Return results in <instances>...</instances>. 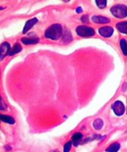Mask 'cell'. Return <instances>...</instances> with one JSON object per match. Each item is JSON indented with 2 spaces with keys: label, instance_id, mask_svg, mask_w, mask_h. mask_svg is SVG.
<instances>
[{
  "label": "cell",
  "instance_id": "7c38bea8",
  "mask_svg": "<svg viewBox=\"0 0 127 152\" xmlns=\"http://www.w3.org/2000/svg\"><path fill=\"white\" fill-rule=\"evenodd\" d=\"M120 144L117 142L113 143L106 150L107 152H117L120 149Z\"/></svg>",
  "mask_w": 127,
  "mask_h": 152
},
{
  "label": "cell",
  "instance_id": "5bb4252c",
  "mask_svg": "<svg viewBox=\"0 0 127 152\" xmlns=\"http://www.w3.org/2000/svg\"><path fill=\"white\" fill-rule=\"evenodd\" d=\"M22 50L21 46L19 43H16L10 51V56H13L15 54H17L18 53L20 52Z\"/></svg>",
  "mask_w": 127,
  "mask_h": 152
},
{
  "label": "cell",
  "instance_id": "8fae6325",
  "mask_svg": "<svg viewBox=\"0 0 127 152\" xmlns=\"http://www.w3.org/2000/svg\"><path fill=\"white\" fill-rule=\"evenodd\" d=\"M0 118L1 121L5 122L6 123L9 124H15V120L12 117L7 115H0Z\"/></svg>",
  "mask_w": 127,
  "mask_h": 152
},
{
  "label": "cell",
  "instance_id": "d6986e66",
  "mask_svg": "<svg viewBox=\"0 0 127 152\" xmlns=\"http://www.w3.org/2000/svg\"><path fill=\"white\" fill-rule=\"evenodd\" d=\"M72 142H66L64 147V152H69L72 147Z\"/></svg>",
  "mask_w": 127,
  "mask_h": 152
},
{
  "label": "cell",
  "instance_id": "30bf717a",
  "mask_svg": "<svg viewBox=\"0 0 127 152\" xmlns=\"http://www.w3.org/2000/svg\"><path fill=\"white\" fill-rule=\"evenodd\" d=\"M117 28L120 32L127 34V22H122L117 24Z\"/></svg>",
  "mask_w": 127,
  "mask_h": 152
},
{
  "label": "cell",
  "instance_id": "277c9868",
  "mask_svg": "<svg viewBox=\"0 0 127 152\" xmlns=\"http://www.w3.org/2000/svg\"><path fill=\"white\" fill-rule=\"evenodd\" d=\"M113 112L117 116H121L125 112L124 104L120 101L115 102L112 105Z\"/></svg>",
  "mask_w": 127,
  "mask_h": 152
},
{
  "label": "cell",
  "instance_id": "44dd1931",
  "mask_svg": "<svg viewBox=\"0 0 127 152\" xmlns=\"http://www.w3.org/2000/svg\"><path fill=\"white\" fill-rule=\"evenodd\" d=\"M81 20L83 22H87L88 21V17L87 15H83V17H81Z\"/></svg>",
  "mask_w": 127,
  "mask_h": 152
},
{
  "label": "cell",
  "instance_id": "603a6c76",
  "mask_svg": "<svg viewBox=\"0 0 127 152\" xmlns=\"http://www.w3.org/2000/svg\"><path fill=\"white\" fill-rule=\"evenodd\" d=\"M51 152H58V151H51Z\"/></svg>",
  "mask_w": 127,
  "mask_h": 152
},
{
  "label": "cell",
  "instance_id": "52a82bcc",
  "mask_svg": "<svg viewBox=\"0 0 127 152\" xmlns=\"http://www.w3.org/2000/svg\"><path fill=\"white\" fill-rule=\"evenodd\" d=\"M37 22L38 20L36 18H33L28 20L26 23V24L24 26V28L23 30V33H26L28 32L34 26V25L37 23Z\"/></svg>",
  "mask_w": 127,
  "mask_h": 152
},
{
  "label": "cell",
  "instance_id": "ac0fdd59",
  "mask_svg": "<svg viewBox=\"0 0 127 152\" xmlns=\"http://www.w3.org/2000/svg\"><path fill=\"white\" fill-rule=\"evenodd\" d=\"M106 1H96V3L98 7L100 9H103L106 7Z\"/></svg>",
  "mask_w": 127,
  "mask_h": 152
},
{
  "label": "cell",
  "instance_id": "8992f818",
  "mask_svg": "<svg viewBox=\"0 0 127 152\" xmlns=\"http://www.w3.org/2000/svg\"><path fill=\"white\" fill-rule=\"evenodd\" d=\"M113 31V28L110 26H103L98 30V32L100 35L105 38L110 37L112 35Z\"/></svg>",
  "mask_w": 127,
  "mask_h": 152
},
{
  "label": "cell",
  "instance_id": "6da1fadb",
  "mask_svg": "<svg viewBox=\"0 0 127 152\" xmlns=\"http://www.w3.org/2000/svg\"><path fill=\"white\" fill-rule=\"evenodd\" d=\"M62 27L59 24H54L49 26L45 32V36L48 39L53 40L59 39L62 35Z\"/></svg>",
  "mask_w": 127,
  "mask_h": 152
},
{
  "label": "cell",
  "instance_id": "3957f363",
  "mask_svg": "<svg viewBox=\"0 0 127 152\" xmlns=\"http://www.w3.org/2000/svg\"><path fill=\"white\" fill-rule=\"evenodd\" d=\"M76 32L79 36L81 37H90L95 34L93 28L84 26H78L76 29Z\"/></svg>",
  "mask_w": 127,
  "mask_h": 152
},
{
  "label": "cell",
  "instance_id": "2e32d148",
  "mask_svg": "<svg viewBox=\"0 0 127 152\" xmlns=\"http://www.w3.org/2000/svg\"><path fill=\"white\" fill-rule=\"evenodd\" d=\"M103 126V121L101 119H97L94 121L93 126L96 130H100Z\"/></svg>",
  "mask_w": 127,
  "mask_h": 152
},
{
  "label": "cell",
  "instance_id": "4fadbf2b",
  "mask_svg": "<svg viewBox=\"0 0 127 152\" xmlns=\"http://www.w3.org/2000/svg\"><path fill=\"white\" fill-rule=\"evenodd\" d=\"M62 38H62L63 42L65 43H68L70 42V41H71L73 37H72L71 33L70 32V31L68 30H66L64 32Z\"/></svg>",
  "mask_w": 127,
  "mask_h": 152
},
{
  "label": "cell",
  "instance_id": "e0dca14e",
  "mask_svg": "<svg viewBox=\"0 0 127 152\" xmlns=\"http://www.w3.org/2000/svg\"><path fill=\"white\" fill-rule=\"evenodd\" d=\"M120 46L123 53L127 56V42L125 39H121L120 41Z\"/></svg>",
  "mask_w": 127,
  "mask_h": 152
},
{
  "label": "cell",
  "instance_id": "ffe728a7",
  "mask_svg": "<svg viewBox=\"0 0 127 152\" xmlns=\"http://www.w3.org/2000/svg\"><path fill=\"white\" fill-rule=\"evenodd\" d=\"M0 108L1 110H5L7 108V106L5 104V102H3L2 98L1 100V104H0Z\"/></svg>",
  "mask_w": 127,
  "mask_h": 152
},
{
  "label": "cell",
  "instance_id": "9c48e42d",
  "mask_svg": "<svg viewBox=\"0 0 127 152\" xmlns=\"http://www.w3.org/2000/svg\"><path fill=\"white\" fill-rule=\"evenodd\" d=\"M21 41L24 45H34L39 42V38L37 37H30V38H23Z\"/></svg>",
  "mask_w": 127,
  "mask_h": 152
},
{
  "label": "cell",
  "instance_id": "7a4b0ae2",
  "mask_svg": "<svg viewBox=\"0 0 127 152\" xmlns=\"http://www.w3.org/2000/svg\"><path fill=\"white\" fill-rule=\"evenodd\" d=\"M111 12L113 16L122 19L127 17V7L123 4H117L111 9Z\"/></svg>",
  "mask_w": 127,
  "mask_h": 152
},
{
  "label": "cell",
  "instance_id": "5b68a950",
  "mask_svg": "<svg viewBox=\"0 0 127 152\" xmlns=\"http://www.w3.org/2000/svg\"><path fill=\"white\" fill-rule=\"evenodd\" d=\"M10 44L7 42H3L1 44L0 48V59L2 60L7 55H9L11 51Z\"/></svg>",
  "mask_w": 127,
  "mask_h": 152
},
{
  "label": "cell",
  "instance_id": "ba28073f",
  "mask_svg": "<svg viewBox=\"0 0 127 152\" xmlns=\"http://www.w3.org/2000/svg\"><path fill=\"white\" fill-rule=\"evenodd\" d=\"M92 21L99 24H106L110 22V20L105 17L102 16H93L92 17Z\"/></svg>",
  "mask_w": 127,
  "mask_h": 152
},
{
  "label": "cell",
  "instance_id": "7402d4cb",
  "mask_svg": "<svg viewBox=\"0 0 127 152\" xmlns=\"http://www.w3.org/2000/svg\"><path fill=\"white\" fill-rule=\"evenodd\" d=\"M76 11L77 13H81V12H82V9H81V7H77L76 10Z\"/></svg>",
  "mask_w": 127,
  "mask_h": 152
},
{
  "label": "cell",
  "instance_id": "9a60e30c",
  "mask_svg": "<svg viewBox=\"0 0 127 152\" xmlns=\"http://www.w3.org/2000/svg\"><path fill=\"white\" fill-rule=\"evenodd\" d=\"M83 137V135L81 133H76L74 134L72 136V140L74 145H76L79 142Z\"/></svg>",
  "mask_w": 127,
  "mask_h": 152
}]
</instances>
